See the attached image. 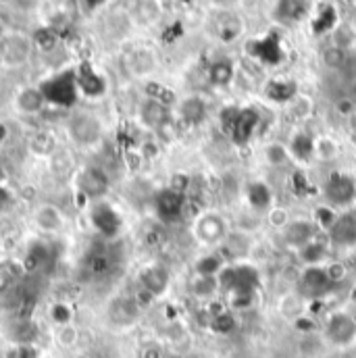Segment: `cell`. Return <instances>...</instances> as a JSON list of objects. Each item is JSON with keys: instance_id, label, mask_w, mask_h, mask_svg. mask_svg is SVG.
<instances>
[{"instance_id": "1", "label": "cell", "mask_w": 356, "mask_h": 358, "mask_svg": "<svg viewBox=\"0 0 356 358\" xmlns=\"http://www.w3.org/2000/svg\"><path fill=\"white\" fill-rule=\"evenodd\" d=\"M221 129L229 136V140L236 146H246L252 138L255 131L261 123V115L257 108L250 106H227L221 110Z\"/></svg>"}, {"instance_id": "2", "label": "cell", "mask_w": 356, "mask_h": 358, "mask_svg": "<svg viewBox=\"0 0 356 358\" xmlns=\"http://www.w3.org/2000/svg\"><path fill=\"white\" fill-rule=\"evenodd\" d=\"M334 287H336V283L332 281L327 268L323 267V265L306 267L300 273V277H298V294L302 298H306V300H321Z\"/></svg>"}, {"instance_id": "3", "label": "cell", "mask_w": 356, "mask_h": 358, "mask_svg": "<svg viewBox=\"0 0 356 358\" xmlns=\"http://www.w3.org/2000/svg\"><path fill=\"white\" fill-rule=\"evenodd\" d=\"M69 136L78 146L92 148L102 138V123L90 113H78L69 119Z\"/></svg>"}, {"instance_id": "4", "label": "cell", "mask_w": 356, "mask_h": 358, "mask_svg": "<svg viewBox=\"0 0 356 358\" xmlns=\"http://www.w3.org/2000/svg\"><path fill=\"white\" fill-rule=\"evenodd\" d=\"M76 185L82 196H86L90 200H102L106 196V192L111 189V179L102 167L86 165L78 171Z\"/></svg>"}, {"instance_id": "5", "label": "cell", "mask_w": 356, "mask_h": 358, "mask_svg": "<svg viewBox=\"0 0 356 358\" xmlns=\"http://www.w3.org/2000/svg\"><path fill=\"white\" fill-rule=\"evenodd\" d=\"M325 198L332 206L344 208L356 200V179L348 173L336 171L325 181Z\"/></svg>"}, {"instance_id": "6", "label": "cell", "mask_w": 356, "mask_h": 358, "mask_svg": "<svg viewBox=\"0 0 356 358\" xmlns=\"http://www.w3.org/2000/svg\"><path fill=\"white\" fill-rule=\"evenodd\" d=\"M325 338L334 346L346 348L356 342V319L348 313H334L325 323Z\"/></svg>"}, {"instance_id": "7", "label": "cell", "mask_w": 356, "mask_h": 358, "mask_svg": "<svg viewBox=\"0 0 356 358\" xmlns=\"http://www.w3.org/2000/svg\"><path fill=\"white\" fill-rule=\"evenodd\" d=\"M34 40L23 34H13L2 40L0 46V59L6 67H21L29 61Z\"/></svg>"}, {"instance_id": "8", "label": "cell", "mask_w": 356, "mask_h": 358, "mask_svg": "<svg viewBox=\"0 0 356 358\" xmlns=\"http://www.w3.org/2000/svg\"><path fill=\"white\" fill-rule=\"evenodd\" d=\"M185 202H187V198L183 192H178L173 187H165L155 196V210L163 223H176L183 215Z\"/></svg>"}, {"instance_id": "9", "label": "cell", "mask_w": 356, "mask_h": 358, "mask_svg": "<svg viewBox=\"0 0 356 358\" xmlns=\"http://www.w3.org/2000/svg\"><path fill=\"white\" fill-rule=\"evenodd\" d=\"M246 52L265 63V65H279L283 61V48H281V38L277 34H267L265 38L250 40L246 44Z\"/></svg>"}, {"instance_id": "10", "label": "cell", "mask_w": 356, "mask_h": 358, "mask_svg": "<svg viewBox=\"0 0 356 358\" xmlns=\"http://www.w3.org/2000/svg\"><path fill=\"white\" fill-rule=\"evenodd\" d=\"M31 221L42 234H59L67 223L65 213L52 202H40L31 213Z\"/></svg>"}, {"instance_id": "11", "label": "cell", "mask_w": 356, "mask_h": 358, "mask_svg": "<svg viewBox=\"0 0 356 358\" xmlns=\"http://www.w3.org/2000/svg\"><path fill=\"white\" fill-rule=\"evenodd\" d=\"M317 231L319 227L313 223V221H306V219H296V221H290L283 229H281V236H283V242L292 248H304L306 244H311L313 240H317Z\"/></svg>"}, {"instance_id": "12", "label": "cell", "mask_w": 356, "mask_h": 358, "mask_svg": "<svg viewBox=\"0 0 356 358\" xmlns=\"http://www.w3.org/2000/svg\"><path fill=\"white\" fill-rule=\"evenodd\" d=\"M329 244L338 248H350L356 246V215L355 213H342L338 215L336 223L327 231Z\"/></svg>"}, {"instance_id": "13", "label": "cell", "mask_w": 356, "mask_h": 358, "mask_svg": "<svg viewBox=\"0 0 356 358\" xmlns=\"http://www.w3.org/2000/svg\"><path fill=\"white\" fill-rule=\"evenodd\" d=\"M261 285V273L255 265L240 263L234 265V289L229 296H257V289Z\"/></svg>"}, {"instance_id": "14", "label": "cell", "mask_w": 356, "mask_h": 358, "mask_svg": "<svg viewBox=\"0 0 356 358\" xmlns=\"http://www.w3.org/2000/svg\"><path fill=\"white\" fill-rule=\"evenodd\" d=\"M76 88H78V78L76 76H59L44 84L42 94L46 96V102H57V104H71L76 100Z\"/></svg>"}, {"instance_id": "15", "label": "cell", "mask_w": 356, "mask_h": 358, "mask_svg": "<svg viewBox=\"0 0 356 358\" xmlns=\"http://www.w3.org/2000/svg\"><path fill=\"white\" fill-rule=\"evenodd\" d=\"M106 315H108V321L113 325L127 327V325H134L138 321V317L142 315V310L138 308V304L134 302V298L119 296V298L111 300V304L106 308Z\"/></svg>"}, {"instance_id": "16", "label": "cell", "mask_w": 356, "mask_h": 358, "mask_svg": "<svg viewBox=\"0 0 356 358\" xmlns=\"http://www.w3.org/2000/svg\"><path fill=\"white\" fill-rule=\"evenodd\" d=\"M90 217H92L94 227H96L102 236H106V238L115 236V234L121 229V217H119L117 210H115L111 204H106V202H96V206L92 208Z\"/></svg>"}, {"instance_id": "17", "label": "cell", "mask_w": 356, "mask_h": 358, "mask_svg": "<svg viewBox=\"0 0 356 358\" xmlns=\"http://www.w3.org/2000/svg\"><path fill=\"white\" fill-rule=\"evenodd\" d=\"M169 283H171V275L163 265H150L140 273V287L150 292L155 298H161L169 289Z\"/></svg>"}, {"instance_id": "18", "label": "cell", "mask_w": 356, "mask_h": 358, "mask_svg": "<svg viewBox=\"0 0 356 358\" xmlns=\"http://www.w3.org/2000/svg\"><path fill=\"white\" fill-rule=\"evenodd\" d=\"M140 119L146 127L150 129H163L169 123V108L161 100L148 98L140 106Z\"/></svg>"}, {"instance_id": "19", "label": "cell", "mask_w": 356, "mask_h": 358, "mask_svg": "<svg viewBox=\"0 0 356 358\" xmlns=\"http://www.w3.org/2000/svg\"><path fill=\"white\" fill-rule=\"evenodd\" d=\"M13 104L21 115H38L46 106V96L40 88H21L15 94Z\"/></svg>"}, {"instance_id": "20", "label": "cell", "mask_w": 356, "mask_h": 358, "mask_svg": "<svg viewBox=\"0 0 356 358\" xmlns=\"http://www.w3.org/2000/svg\"><path fill=\"white\" fill-rule=\"evenodd\" d=\"M225 229H227V225H225V221L221 217H217V215H204L198 221V225H196V236L204 244H217V242L223 240Z\"/></svg>"}, {"instance_id": "21", "label": "cell", "mask_w": 356, "mask_h": 358, "mask_svg": "<svg viewBox=\"0 0 356 358\" xmlns=\"http://www.w3.org/2000/svg\"><path fill=\"white\" fill-rule=\"evenodd\" d=\"M308 0H279L275 6V17L281 23H296L306 17Z\"/></svg>"}, {"instance_id": "22", "label": "cell", "mask_w": 356, "mask_h": 358, "mask_svg": "<svg viewBox=\"0 0 356 358\" xmlns=\"http://www.w3.org/2000/svg\"><path fill=\"white\" fill-rule=\"evenodd\" d=\"M296 94H298V86L292 80H273V82H269L267 88H265V96L269 100L277 102V104L292 102L296 98Z\"/></svg>"}, {"instance_id": "23", "label": "cell", "mask_w": 356, "mask_h": 358, "mask_svg": "<svg viewBox=\"0 0 356 358\" xmlns=\"http://www.w3.org/2000/svg\"><path fill=\"white\" fill-rule=\"evenodd\" d=\"M287 152H290L296 161L306 163V161H311V157L315 155V140L311 138V134L298 131V134H294V138L290 140Z\"/></svg>"}, {"instance_id": "24", "label": "cell", "mask_w": 356, "mask_h": 358, "mask_svg": "<svg viewBox=\"0 0 356 358\" xmlns=\"http://www.w3.org/2000/svg\"><path fill=\"white\" fill-rule=\"evenodd\" d=\"M179 113H181V117H183L185 123L198 125V123H202L204 117H206V102H204L202 98H198V96H190V98H185V100L181 102Z\"/></svg>"}, {"instance_id": "25", "label": "cell", "mask_w": 356, "mask_h": 358, "mask_svg": "<svg viewBox=\"0 0 356 358\" xmlns=\"http://www.w3.org/2000/svg\"><path fill=\"white\" fill-rule=\"evenodd\" d=\"M336 25H338V10H336V6L329 4V2L321 4L317 17L313 19V34L315 36H323V34L332 31Z\"/></svg>"}, {"instance_id": "26", "label": "cell", "mask_w": 356, "mask_h": 358, "mask_svg": "<svg viewBox=\"0 0 356 358\" xmlns=\"http://www.w3.org/2000/svg\"><path fill=\"white\" fill-rule=\"evenodd\" d=\"M246 196H248L250 206L257 208V210H269L271 204H273V192H271V187L265 181H252L248 185Z\"/></svg>"}, {"instance_id": "27", "label": "cell", "mask_w": 356, "mask_h": 358, "mask_svg": "<svg viewBox=\"0 0 356 358\" xmlns=\"http://www.w3.org/2000/svg\"><path fill=\"white\" fill-rule=\"evenodd\" d=\"M38 338V329L31 321H19L17 325H13L10 331V344H19V346H34Z\"/></svg>"}, {"instance_id": "28", "label": "cell", "mask_w": 356, "mask_h": 358, "mask_svg": "<svg viewBox=\"0 0 356 358\" xmlns=\"http://www.w3.org/2000/svg\"><path fill=\"white\" fill-rule=\"evenodd\" d=\"M78 86L82 88L84 94H88V96H98V94L104 92V82H102V78H100L96 71H92L90 67L80 69V73H78Z\"/></svg>"}, {"instance_id": "29", "label": "cell", "mask_w": 356, "mask_h": 358, "mask_svg": "<svg viewBox=\"0 0 356 358\" xmlns=\"http://www.w3.org/2000/svg\"><path fill=\"white\" fill-rule=\"evenodd\" d=\"M48 317H50V321L55 323V327H61V325H69V323H73L76 313H73V306H71L69 302H65V300H57V302H52V304H50V308H48Z\"/></svg>"}, {"instance_id": "30", "label": "cell", "mask_w": 356, "mask_h": 358, "mask_svg": "<svg viewBox=\"0 0 356 358\" xmlns=\"http://www.w3.org/2000/svg\"><path fill=\"white\" fill-rule=\"evenodd\" d=\"M55 342H57L61 348L71 350V348H76V346L80 344V329H78L73 323L61 325V327L55 329Z\"/></svg>"}, {"instance_id": "31", "label": "cell", "mask_w": 356, "mask_h": 358, "mask_svg": "<svg viewBox=\"0 0 356 358\" xmlns=\"http://www.w3.org/2000/svg\"><path fill=\"white\" fill-rule=\"evenodd\" d=\"M208 325H211V329H213L215 334H219V336H229V334L236 329L238 321H236V317H234L232 313L221 310V313H215V315H213V319L208 321Z\"/></svg>"}, {"instance_id": "32", "label": "cell", "mask_w": 356, "mask_h": 358, "mask_svg": "<svg viewBox=\"0 0 356 358\" xmlns=\"http://www.w3.org/2000/svg\"><path fill=\"white\" fill-rule=\"evenodd\" d=\"M152 67H155V59L148 50H136L129 55V69L136 76H144V73L152 71Z\"/></svg>"}, {"instance_id": "33", "label": "cell", "mask_w": 356, "mask_h": 358, "mask_svg": "<svg viewBox=\"0 0 356 358\" xmlns=\"http://www.w3.org/2000/svg\"><path fill=\"white\" fill-rule=\"evenodd\" d=\"M208 78L215 86H227L234 80V65L229 61H217L211 67Z\"/></svg>"}, {"instance_id": "34", "label": "cell", "mask_w": 356, "mask_h": 358, "mask_svg": "<svg viewBox=\"0 0 356 358\" xmlns=\"http://www.w3.org/2000/svg\"><path fill=\"white\" fill-rule=\"evenodd\" d=\"M300 259L306 267H313V265H321L323 259H325V246L317 240H313L311 244H306L304 248H300Z\"/></svg>"}, {"instance_id": "35", "label": "cell", "mask_w": 356, "mask_h": 358, "mask_svg": "<svg viewBox=\"0 0 356 358\" xmlns=\"http://www.w3.org/2000/svg\"><path fill=\"white\" fill-rule=\"evenodd\" d=\"M223 267H225V265H223V261H221L217 255H206V257L198 259V263H196V273H198L200 277H217Z\"/></svg>"}, {"instance_id": "36", "label": "cell", "mask_w": 356, "mask_h": 358, "mask_svg": "<svg viewBox=\"0 0 356 358\" xmlns=\"http://www.w3.org/2000/svg\"><path fill=\"white\" fill-rule=\"evenodd\" d=\"M192 292L198 298H211L219 292V281H217V277H200L198 275L192 283Z\"/></svg>"}, {"instance_id": "37", "label": "cell", "mask_w": 356, "mask_h": 358, "mask_svg": "<svg viewBox=\"0 0 356 358\" xmlns=\"http://www.w3.org/2000/svg\"><path fill=\"white\" fill-rule=\"evenodd\" d=\"M136 15L142 23H152L159 19L161 15V8H159V2L157 0H142L136 8Z\"/></svg>"}, {"instance_id": "38", "label": "cell", "mask_w": 356, "mask_h": 358, "mask_svg": "<svg viewBox=\"0 0 356 358\" xmlns=\"http://www.w3.org/2000/svg\"><path fill=\"white\" fill-rule=\"evenodd\" d=\"M336 219H338V213L332 206H317L315 208V225L319 229L329 231V227L336 223Z\"/></svg>"}, {"instance_id": "39", "label": "cell", "mask_w": 356, "mask_h": 358, "mask_svg": "<svg viewBox=\"0 0 356 358\" xmlns=\"http://www.w3.org/2000/svg\"><path fill=\"white\" fill-rule=\"evenodd\" d=\"M323 63L329 67V69H340L344 63H346V52L342 46H334V48H327L323 52Z\"/></svg>"}, {"instance_id": "40", "label": "cell", "mask_w": 356, "mask_h": 358, "mask_svg": "<svg viewBox=\"0 0 356 358\" xmlns=\"http://www.w3.org/2000/svg\"><path fill=\"white\" fill-rule=\"evenodd\" d=\"M31 40H34V44H36L38 48H42V50H52V48L57 46V40H59V38H57V34H55L52 29L46 27V29L36 31Z\"/></svg>"}, {"instance_id": "41", "label": "cell", "mask_w": 356, "mask_h": 358, "mask_svg": "<svg viewBox=\"0 0 356 358\" xmlns=\"http://www.w3.org/2000/svg\"><path fill=\"white\" fill-rule=\"evenodd\" d=\"M2 358H36V348L34 346L8 344L2 352Z\"/></svg>"}, {"instance_id": "42", "label": "cell", "mask_w": 356, "mask_h": 358, "mask_svg": "<svg viewBox=\"0 0 356 358\" xmlns=\"http://www.w3.org/2000/svg\"><path fill=\"white\" fill-rule=\"evenodd\" d=\"M315 150L319 152V157H321L323 161H332V159L338 155V146H336V142L329 140V138L319 140V142L315 144Z\"/></svg>"}, {"instance_id": "43", "label": "cell", "mask_w": 356, "mask_h": 358, "mask_svg": "<svg viewBox=\"0 0 356 358\" xmlns=\"http://www.w3.org/2000/svg\"><path fill=\"white\" fill-rule=\"evenodd\" d=\"M287 157H290V152H287V148L285 146H281V144H271L267 148V159L271 165H283L285 161H287Z\"/></svg>"}, {"instance_id": "44", "label": "cell", "mask_w": 356, "mask_h": 358, "mask_svg": "<svg viewBox=\"0 0 356 358\" xmlns=\"http://www.w3.org/2000/svg\"><path fill=\"white\" fill-rule=\"evenodd\" d=\"M290 185H292V192H294L296 196H302V194L308 192V179H306V176H304L302 171H296V173L292 176Z\"/></svg>"}, {"instance_id": "45", "label": "cell", "mask_w": 356, "mask_h": 358, "mask_svg": "<svg viewBox=\"0 0 356 358\" xmlns=\"http://www.w3.org/2000/svg\"><path fill=\"white\" fill-rule=\"evenodd\" d=\"M131 298H134V302L138 304V308H140V310L148 308V306H150V304H152V302L157 300V298H155V296H152L150 292H146L144 287H138V289H136V294H134Z\"/></svg>"}, {"instance_id": "46", "label": "cell", "mask_w": 356, "mask_h": 358, "mask_svg": "<svg viewBox=\"0 0 356 358\" xmlns=\"http://www.w3.org/2000/svg\"><path fill=\"white\" fill-rule=\"evenodd\" d=\"M269 221H271L273 227H279V229H283L290 223V219H287L283 208H269Z\"/></svg>"}, {"instance_id": "47", "label": "cell", "mask_w": 356, "mask_h": 358, "mask_svg": "<svg viewBox=\"0 0 356 358\" xmlns=\"http://www.w3.org/2000/svg\"><path fill=\"white\" fill-rule=\"evenodd\" d=\"M325 268H327V273H329V277H332V281L336 285L346 277V267L340 265V263H329V265H325Z\"/></svg>"}, {"instance_id": "48", "label": "cell", "mask_w": 356, "mask_h": 358, "mask_svg": "<svg viewBox=\"0 0 356 358\" xmlns=\"http://www.w3.org/2000/svg\"><path fill=\"white\" fill-rule=\"evenodd\" d=\"M138 358H165L163 355V348L157 346V344H146L142 350H140V357Z\"/></svg>"}, {"instance_id": "49", "label": "cell", "mask_w": 356, "mask_h": 358, "mask_svg": "<svg viewBox=\"0 0 356 358\" xmlns=\"http://www.w3.org/2000/svg\"><path fill=\"white\" fill-rule=\"evenodd\" d=\"M338 113H342V115H346V117H353L356 113L355 102H353L350 98H342V100L338 102Z\"/></svg>"}, {"instance_id": "50", "label": "cell", "mask_w": 356, "mask_h": 358, "mask_svg": "<svg viewBox=\"0 0 356 358\" xmlns=\"http://www.w3.org/2000/svg\"><path fill=\"white\" fill-rule=\"evenodd\" d=\"M10 183V171L0 163V187H6Z\"/></svg>"}, {"instance_id": "51", "label": "cell", "mask_w": 356, "mask_h": 358, "mask_svg": "<svg viewBox=\"0 0 356 358\" xmlns=\"http://www.w3.org/2000/svg\"><path fill=\"white\" fill-rule=\"evenodd\" d=\"M10 138V129H8V125L6 123H2L0 121V146L2 144H6V140Z\"/></svg>"}, {"instance_id": "52", "label": "cell", "mask_w": 356, "mask_h": 358, "mask_svg": "<svg viewBox=\"0 0 356 358\" xmlns=\"http://www.w3.org/2000/svg\"><path fill=\"white\" fill-rule=\"evenodd\" d=\"M6 263V250H4V246L0 244V267Z\"/></svg>"}, {"instance_id": "53", "label": "cell", "mask_w": 356, "mask_h": 358, "mask_svg": "<svg viewBox=\"0 0 356 358\" xmlns=\"http://www.w3.org/2000/svg\"><path fill=\"white\" fill-rule=\"evenodd\" d=\"M350 267H353V271H355V275H356V255L353 257V265H350Z\"/></svg>"}, {"instance_id": "54", "label": "cell", "mask_w": 356, "mask_h": 358, "mask_svg": "<svg viewBox=\"0 0 356 358\" xmlns=\"http://www.w3.org/2000/svg\"><path fill=\"white\" fill-rule=\"evenodd\" d=\"M353 125H355V129H356V113L353 115Z\"/></svg>"}, {"instance_id": "55", "label": "cell", "mask_w": 356, "mask_h": 358, "mask_svg": "<svg viewBox=\"0 0 356 358\" xmlns=\"http://www.w3.org/2000/svg\"><path fill=\"white\" fill-rule=\"evenodd\" d=\"M0 2H8V0H0Z\"/></svg>"}, {"instance_id": "56", "label": "cell", "mask_w": 356, "mask_h": 358, "mask_svg": "<svg viewBox=\"0 0 356 358\" xmlns=\"http://www.w3.org/2000/svg\"><path fill=\"white\" fill-rule=\"evenodd\" d=\"M355 179H356V178H355Z\"/></svg>"}]
</instances>
